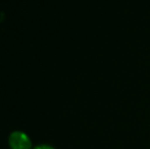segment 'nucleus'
I'll return each mask as SVG.
<instances>
[{"mask_svg": "<svg viewBox=\"0 0 150 149\" xmlns=\"http://www.w3.org/2000/svg\"><path fill=\"white\" fill-rule=\"evenodd\" d=\"M33 149H55V148L52 147V146H50V145H46V144H43V145L36 146V147H34Z\"/></svg>", "mask_w": 150, "mask_h": 149, "instance_id": "obj_2", "label": "nucleus"}, {"mask_svg": "<svg viewBox=\"0 0 150 149\" xmlns=\"http://www.w3.org/2000/svg\"><path fill=\"white\" fill-rule=\"evenodd\" d=\"M8 144L11 149H33L31 138L22 131H14L9 135Z\"/></svg>", "mask_w": 150, "mask_h": 149, "instance_id": "obj_1", "label": "nucleus"}]
</instances>
